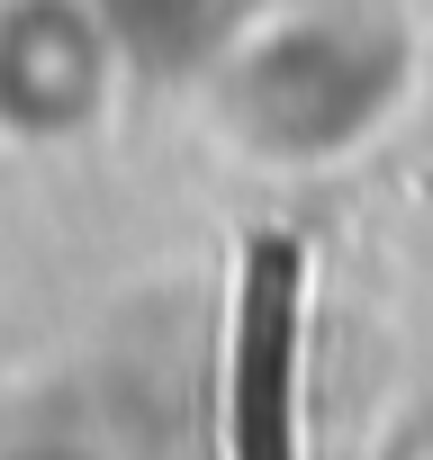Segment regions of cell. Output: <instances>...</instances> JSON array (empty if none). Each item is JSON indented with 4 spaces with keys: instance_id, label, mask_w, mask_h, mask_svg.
<instances>
[{
    "instance_id": "obj_1",
    "label": "cell",
    "mask_w": 433,
    "mask_h": 460,
    "mask_svg": "<svg viewBox=\"0 0 433 460\" xmlns=\"http://www.w3.org/2000/svg\"><path fill=\"white\" fill-rule=\"evenodd\" d=\"M235 460H298V244L262 235L235 325Z\"/></svg>"
}]
</instances>
